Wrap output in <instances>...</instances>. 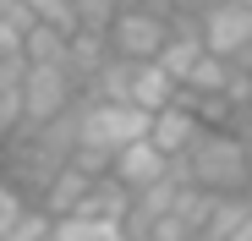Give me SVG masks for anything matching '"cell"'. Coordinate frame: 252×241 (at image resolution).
Segmentation results:
<instances>
[{
  "label": "cell",
  "mask_w": 252,
  "mask_h": 241,
  "mask_svg": "<svg viewBox=\"0 0 252 241\" xmlns=\"http://www.w3.org/2000/svg\"><path fill=\"white\" fill-rule=\"evenodd\" d=\"M66 44H71L66 33H55V28H44V22H33L28 38H22V60H28V66H61V60H66Z\"/></svg>",
  "instance_id": "12"
},
{
  "label": "cell",
  "mask_w": 252,
  "mask_h": 241,
  "mask_svg": "<svg viewBox=\"0 0 252 241\" xmlns=\"http://www.w3.org/2000/svg\"><path fill=\"white\" fill-rule=\"evenodd\" d=\"M110 176H115L126 192L137 197V192H148V186H159V181H170V176H176V165H170V159H164L148 137H137L132 148H121V153H115Z\"/></svg>",
  "instance_id": "6"
},
{
  "label": "cell",
  "mask_w": 252,
  "mask_h": 241,
  "mask_svg": "<svg viewBox=\"0 0 252 241\" xmlns=\"http://www.w3.org/2000/svg\"><path fill=\"white\" fill-rule=\"evenodd\" d=\"M55 241H132V230H126V219L66 214V219H55Z\"/></svg>",
  "instance_id": "11"
},
{
  "label": "cell",
  "mask_w": 252,
  "mask_h": 241,
  "mask_svg": "<svg viewBox=\"0 0 252 241\" xmlns=\"http://www.w3.org/2000/svg\"><path fill=\"white\" fill-rule=\"evenodd\" d=\"M197 241H252V192L214 197V209H208Z\"/></svg>",
  "instance_id": "9"
},
{
  "label": "cell",
  "mask_w": 252,
  "mask_h": 241,
  "mask_svg": "<svg viewBox=\"0 0 252 241\" xmlns=\"http://www.w3.org/2000/svg\"><path fill=\"white\" fill-rule=\"evenodd\" d=\"M28 66V60H22ZM82 104V88L71 66H28L22 71V126H55L61 115H71Z\"/></svg>",
  "instance_id": "4"
},
{
  "label": "cell",
  "mask_w": 252,
  "mask_h": 241,
  "mask_svg": "<svg viewBox=\"0 0 252 241\" xmlns=\"http://www.w3.org/2000/svg\"><path fill=\"white\" fill-rule=\"evenodd\" d=\"M121 6H126V0H77V33L110 38V28H115Z\"/></svg>",
  "instance_id": "14"
},
{
  "label": "cell",
  "mask_w": 252,
  "mask_h": 241,
  "mask_svg": "<svg viewBox=\"0 0 252 241\" xmlns=\"http://www.w3.org/2000/svg\"><path fill=\"white\" fill-rule=\"evenodd\" d=\"M176 176L208 197H236L252 192V148L241 132L230 126H203V137L187 148V159L176 165Z\"/></svg>",
  "instance_id": "1"
},
{
  "label": "cell",
  "mask_w": 252,
  "mask_h": 241,
  "mask_svg": "<svg viewBox=\"0 0 252 241\" xmlns=\"http://www.w3.org/2000/svg\"><path fill=\"white\" fill-rule=\"evenodd\" d=\"M50 236H55V219L38 209V203H33V209L17 219V230H11V241H50Z\"/></svg>",
  "instance_id": "17"
},
{
  "label": "cell",
  "mask_w": 252,
  "mask_h": 241,
  "mask_svg": "<svg viewBox=\"0 0 252 241\" xmlns=\"http://www.w3.org/2000/svg\"><path fill=\"white\" fill-rule=\"evenodd\" d=\"M247 110H252V93H247Z\"/></svg>",
  "instance_id": "18"
},
{
  "label": "cell",
  "mask_w": 252,
  "mask_h": 241,
  "mask_svg": "<svg viewBox=\"0 0 252 241\" xmlns=\"http://www.w3.org/2000/svg\"><path fill=\"white\" fill-rule=\"evenodd\" d=\"M28 11H33V22H44L66 38L77 33V0H28Z\"/></svg>",
  "instance_id": "15"
},
{
  "label": "cell",
  "mask_w": 252,
  "mask_h": 241,
  "mask_svg": "<svg viewBox=\"0 0 252 241\" xmlns=\"http://www.w3.org/2000/svg\"><path fill=\"white\" fill-rule=\"evenodd\" d=\"M22 55H0V143L22 132Z\"/></svg>",
  "instance_id": "10"
},
{
  "label": "cell",
  "mask_w": 252,
  "mask_h": 241,
  "mask_svg": "<svg viewBox=\"0 0 252 241\" xmlns=\"http://www.w3.org/2000/svg\"><path fill=\"white\" fill-rule=\"evenodd\" d=\"M28 28H33L28 0H0V55H22Z\"/></svg>",
  "instance_id": "13"
},
{
  "label": "cell",
  "mask_w": 252,
  "mask_h": 241,
  "mask_svg": "<svg viewBox=\"0 0 252 241\" xmlns=\"http://www.w3.org/2000/svg\"><path fill=\"white\" fill-rule=\"evenodd\" d=\"M50 241H55V236H50Z\"/></svg>",
  "instance_id": "19"
},
{
  "label": "cell",
  "mask_w": 252,
  "mask_h": 241,
  "mask_svg": "<svg viewBox=\"0 0 252 241\" xmlns=\"http://www.w3.org/2000/svg\"><path fill=\"white\" fill-rule=\"evenodd\" d=\"M170 38H176V17L170 11L148 6V0H126L121 17H115V28H110V55L143 66V60H159Z\"/></svg>",
  "instance_id": "3"
},
{
  "label": "cell",
  "mask_w": 252,
  "mask_h": 241,
  "mask_svg": "<svg viewBox=\"0 0 252 241\" xmlns=\"http://www.w3.org/2000/svg\"><path fill=\"white\" fill-rule=\"evenodd\" d=\"M197 38H203V50L225 60L230 71L252 77V11L236 6V0H214L203 17H197Z\"/></svg>",
  "instance_id": "5"
},
{
  "label": "cell",
  "mask_w": 252,
  "mask_h": 241,
  "mask_svg": "<svg viewBox=\"0 0 252 241\" xmlns=\"http://www.w3.org/2000/svg\"><path fill=\"white\" fill-rule=\"evenodd\" d=\"M137 137H148V115L115 99H82L77 104V153L71 165H82L88 176H110L115 153L132 148Z\"/></svg>",
  "instance_id": "2"
},
{
  "label": "cell",
  "mask_w": 252,
  "mask_h": 241,
  "mask_svg": "<svg viewBox=\"0 0 252 241\" xmlns=\"http://www.w3.org/2000/svg\"><path fill=\"white\" fill-rule=\"evenodd\" d=\"M28 209H33V203H28L6 176H0V241H11V230H17V219H22Z\"/></svg>",
  "instance_id": "16"
},
{
  "label": "cell",
  "mask_w": 252,
  "mask_h": 241,
  "mask_svg": "<svg viewBox=\"0 0 252 241\" xmlns=\"http://www.w3.org/2000/svg\"><path fill=\"white\" fill-rule=\"evenodd\" d=\"M121 104H132L143 115H159L164 104H176V83L159 71V60H143V66H126V93Z\"/></svg>",
  "instance_id": "8"
},
{
  "label": "cell",
  "mask_w": 252,
  "mask_h": 241,
  "mask_svg": "<svg viewBox=\"0 0 252 241\" xmlns=\"http://www.w3.org/2000/svg\"><path fill=\"white\" fill-rule=\"evenodd\" d=\"M203 137V120L176 99V104H164L159 115H148V143L164 153V159H170V165H181V159H187V148Z\"/></svg>",
  "instance_id": "7"
}]
</instances>
